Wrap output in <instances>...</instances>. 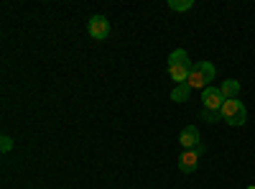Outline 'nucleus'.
Wrapping results in <instances>:
<instances>
[{
  "instance_id": "obj_1",
  "label": "nucleus",
  "mask_w": 255,
  "mask_h": 189,
  "mask_svg": "<svg viewBox=\"0 0 255 189\" xmlns=\"http://www.w3.org/2000/svg\"><path fill=\"white\" fill-rule=\"evenodd\" d=\"M191 67H194V61L189 59V54L184 49L171 51V56H168V74H171V79L176 82V85H184V82L189 79Z\"/></svg>"
},
{
  "instance_id": "obj_6",
  "label": "nucleus",
  "mask_w": 255,
  "mask_h": 189,
  "mask_svg": "<svg viewBox=\"0 0 255 189\" xmlns=\"http://www.w3.org/2000/svg\"><path fill=\"white\" fill-rule=\"evenodd\" d=\"M202 105L207 110H222V105H225V97L217 87H207L202 92Z\"/></svg>"
},
{
  "instance_id": "obj_7",
  "label": "nucleus",
  "mask_w": 255,
  "mask_h": 189,
  "mask_svg": "<svg viewBox=\"0 0 255 189\" xmlns=\"http://www.w3.org/2000/svg\"><path fill=\"white\" fill-rule=\"evenodd\" d=\"M199 151H181L179 156V172L184 174H191V172H197L199 169Z\"/></svg>"
},
{
  "instance_id": "obj_2",
  "label": "nucleus",
  "mask_w": 255,
  "mask_h": 189,
  "mask_svg": "<svg viewBox=\"0 0 255 189\" xmlns=\"http://www.w3.org/2000/svg\"><path fill=\"white\" fill-rule=\"evenodd\" d=\"M215 74H217V69H215L212 61H197V64L191 67V72H189L186 85L191 90H202L204 92L209 87V82H215Z\"/></svg>"
},
{
  "instance_id": "obj_8",
  "label": "nucleus",
  "mask_w": 255,
  "mask_h": 189,
  "mask_svg": "<svg viewBox=\"0 0 255 189\" xmlns=\"http://www.w3.org/2000/svg\"><path fill=\"white\" fill-rule=\"evenodd\" d=\"M220 92L225 100H235L240 95V82L238 79H225L222 85H220Z\"/></svg>"
},
{
  "instance_id": "obj_5",
  "label": "nucleus",
  "mask_w": 255,
  "mask_h": 189,
  "mask_svg": "<svg viewBox=\"0 0 255 189\" xmlns=\"http://www.w3.org/2000/svg\"><path fill=\"white\" fill-rule=\"evenodd\" d=\"M87 31H90V36H92L95 41L108 38V36H110V20L105 18V15H92V18H90Z\"/></svg>"
},
{
  "instance_id": "obj_9",
  "label": "nucleus",
  "mask_w": 255,
  "mask_h": 189,
  "mask_svg": "<svg viewBox=\"0 0 255 189\" xmlns=\"http://www.w3.org/2000/svg\"><path fill=\"white\" fill-rule=\"evenodd\" d=\"M189 95H191V87L186 85V82H184V85H176V87L171 90V100H174V102H186Z\"/></svg>"
},
{
  "instance_id": "obj_4",
  "label": "nucleus",
  "mask_w": 255,
  "mask_h": 189,
  "mask_svg": "<svg viewBox=\"0 0 255 189\" xmlns=\"http://www.w3.org/2000/svg\"><path fill=\"white\" fill-rule=\"evenodd\" d=\"M179 143H181V149H184V151H199V154H204V143H202L199 131L194 128V125H186V128L181 131Z\"/></svg>"
},
{
  "instance_id": "obj_12",
  "label": "nucleus",
  "mask_w": 255,
  "mask_h": 189,
  "mask_svg": "<svg viewBox=\"0 0 255 189\" xmlns=\"http://www.w3.org/2000/svg\"><path fill=\"white\" fill-rule=\"evenodd\" d=\"M0 149H3V154H8L13 149V138L10 136H3V138H0Z\"/></svg>"
},
{
  "instance_id": "obj_3",
  "label": "nucleus",
  "mask_w": 255,
  "mask_h": 189,
  "mask_svg": "<svg viewBox=\"0 0 255 189\" xmlns=\"http://www.w3.org/2000/svg\"><path fill=\"white\" fill-rule=\"evenodd\" d=\"M222 120L227 123V125H245V120H248V110H245V105L235 97V100H225V105H222Z\"/></svg>"
},
{
  "instance_id": "obj_10",
  "label": "nucleus",
  "mask_w": 255,
  "mask_h": 189,
  "mask_svg": "<svg viewBox=\"0 0 255 189\" xmlns=\"http://www.w3.org/2000/svg\"><path fill=\"white\" fill-rule=\"evenodd\" d=\"M168 8L176 10V13H184V10L194 8V0H168Z\"/></svg>"
},
{
  "instance_id": "obj_13",
  "label": "nucleus",
  "mask_w": 255,
  "mask_h": 189,
  "mask_svg": "<svg viewBox=\"0 0 255 189\" xmlns=\"http://www.w3.org/2000/svg\"><path fill=\"white\" fill-rule=\"evenodd\" d=\"M248 189H255V187H253V184H250V187H248Z\"/></svg>"
},
{
  "instance_id": "obj_11",
  "label": "nucleus",
  "mask_w": 255,
  "mask_h": 189,
  "mask_svg": "<svg viewBox=\"0 0 255 189\" xmlns=\"http://www.w3.org/2000/svg\"><path fill=\"white\" fill-rule=\"evenodd\" d=\"M199 120H204V123H220L222 120V110H207V108H202Z\"/></svg>"
}]
</instances>
